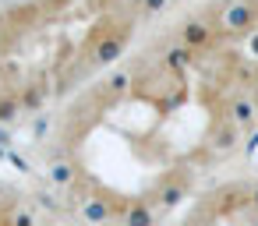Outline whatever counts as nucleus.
<instances>
[{
	"label": "nucleus",
	"mask_w": 258,
	"mask_h": 226,
	"mask_svg": "<svg viewBox=\"0 0 258 226\" xmlns=\"http://www.w3.org/2000/svg\"><path fill=\"white\" fill-rule=\"evenodd\" d=\"M254 99H258V85H254Z\"/></svg>",
	"instance_id": "39448f33"
},
{
	"label": "nucleus",
	"mask_w": 258,
	"mask_h": 226,
	"mask_svg": "<svg viewBox=\"0 0 258 226\" xmlns=\"http://www.w3.org/2000/svg\"><path fill=\"white\" fill-rule=\"evenodd\" d=\"M166 8V0H142V11L145 15H156V11H163Z\"/></svg>",
	"instance_id": "7ed1b4c3"
},
{
	"label": "nucleus",
	"mask_w": 258,
	"mask_h": 226,
	"mask_svg": "<svg viewBox=\"0 0 258 226\" xmlns=\"http://www.w3.org/2000/svg\"><path fill=\"white\" fill-rule=\"evenodd\" d=\"M205 43H209V29H205L202 22H187V25H184V46L198 50V46H205Z\"/></svg>",
	"instance_id": "f03ea898"
},
{
	"label": "nucleus",
	"mask_w": 258,
	"mask_h": 226,
	"mask_svg": "<svg viewBox=\"0 0 258 226\" xmlns=\"http://www.w3.org/2000/svg\"><path fill=\"white\" fill-rule=\"evenodd\" d=\"M247 46H251V57H258V29L251 32V43H247Z\"/></svg>",
	"instance_id": "20e7f679"
},
{
	"label": "nucleus",
	"mask_w": 258,
	"mask_h": 226,
	"mask_svg": "<svg viewBox=\"0 0 258 226\" xmlns=\"http://www.w3.org/2000/svg\"><path fill=\"white\" fill-rule=\"evenodd\" d=\"M254 15H258V8L251 4V0H233V4L223 11L219 25H223L226 32H254V29H251V25H254Z\"/></svg>",
	"instance_id": "f257e3e1"
}]
</instances>
